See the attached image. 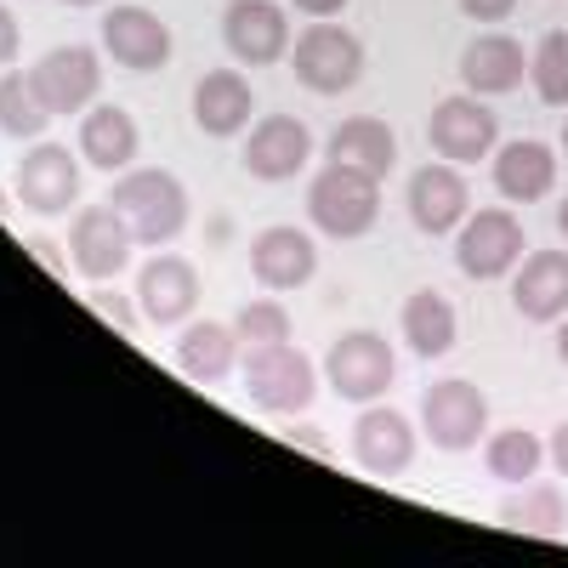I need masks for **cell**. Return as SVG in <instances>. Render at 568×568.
Masks as SVG:
<instances>
[{
  "instance_id": "cell-1",
  "label": "cell",
  "mask_w": 568,
  "mask_h": 568,
  "mask_svg": "<svg viewBox=\"0 0 568 568\" xmlns=\"http://www.w3.org/2000/svg\"><path fill=\"white\" fill-rule=\"evenodd\" d=\"M307 216H313V227L329 233V240H358V233H369L375 216H382V176L329 160L307 187Z\"/></svg>"
},
{
  "instance_id": "cell-17",
  "label": "cell",
  "mask_w": 568,
  "mask_h": 568,
  "mask_svg": "<svg viewBox=\"0 0 568 568\" xmlns=\"http://www.w3.org/2000/svg\"><path fill=\"white\" fill-rule=\"evenodd\" d=\"M200 302V273L182 256H154L136 273V307L149 324H182Z\"/></svg>"
},
{
  "instance_id": "cell-10",
  "label": "cell",
  "mask_w": 568,
  "mask_h": 568,
  "mask_svg": "<svg viewBox=\"0 0 568 568\" xmlns=\"http://www.w3.org/2000/svg\"><path fill=\"white\" fill-rule=\"evenodd\" d=\"M34 91H40V103L58 114H80L91 109V98H98V85H103V63L91 45H52L34 69H29Z\"/></svg>"
},
{
  "instance_id": "cell-12",
  "label": "cell",
  "mask_w": 568,
  "mask_h": 568,
  "mask_svg": "<svg viewBox=\"0 0 568 568\" xmlns=\"http://www.w3.org/2000/svg\"><path fill=\"white\" fill-rule=\"evenodd\" d=\"M222 40L245 69H262L291 52V18H284L278 0H233L222 12Z\"/></svg>"
},
{
  "instance_id": "cell-27",
  "label": "cell",
  "mask_w": 568,
  "mask_h": 568,
  "mask_svg": "<svg viewBox=\"0 0 568 568\" xmlns=\"http://www.w3.org/2000/svg\"><path fill=\"white\" fill-rule=\"evenodd\" d=\"M500 524L506 529H517V535H540V540H562L568 535V506H562V495L557 489H546V484H524V495H511L506 506H500Z\"/></svg>"
},
{
  "instance_id": "cell-3",
  "label": "cell",
  "mask_w": 568,
  "mask_h": 568,
  "mask_svg": "<svg viewBox=\"0 0 568 568\" xmlns=\"http://www.w3.org/2000/svg\"><path fill=\"white\" fill-rule=\"evenodd\" d=\"M245 393L267 415H296L318 393V369L291 342H262V347H245Z\"/></svg>"
},
{
  "instance_id": "cell-30",
  "label": "cell",
  "mask_w": 568,
  "mask_h": 568,
  "mask_svg": "<svg viewBox=\"0 0 568 568\" xmlns=\"http://www.w3.org/2000/svg\"><path fill=\"white\" fill-rule=\"evenodd\" d=\"M529 74H535L540 103H551V109H568V29H551V34H540V45L529 52Z\"/></svg>"
},
{
  "instance_id": "cell-8",
  "label": "cell",
  "mask_w": 568,
  "mask_h": 568,
  "mask_svg": "<svg viewBox=\"0 0 568 568\" xmlns=\"http://www.w3.org/2000/svg\"><path fill=\"white\" fill-rule=\"evenodd\" d=\"M524 222H517L511 211L489 205L478 216H466L460 222V240H455V262L466 278H500L511 273L517 262H524Z\"/></svg>"
},
{
  "instance_id": "cell-2",
  "label": "cell",
  "mask_w": 568,
  "mask_h": 568,
  "mask_svg": "<svg viewBox=\"0 0 568 568\" xmlns=\"http://www.w3.org/2000/svg\"><path fill=\"white\" fill-rule=\"evenodd\" d=\"M109 205L131 222L136 245H171L176 233L187 227V187H182L171 171H160V165L125 171V176L114 182Z\"/></svg>"
},
{
  "instance_id": "cell-19",
  "label": "cell",
  "mask_w": 568,
  "mask_h": 568,
  "mask_svg": "<svg viewBox=\"0 0 568 568\" xmlns=\"http://www.w3.org/2000/svg\"><path fill=\"white\" fill-rule=\"evenodd\" d=\"M353 455H358L364 471H375V478L404 471L415 460V426H409V415H398V409H364L358 426H353Z\"/></svg>"
},
{
  "instance_id": "cell-21",
  "label": "cell",
  "mask_w": 568,
  "mask_h": 568,
  "mask_svg": "<svg viewBox=\"0 0 568 568\" xmlns=\"http://www.w3.org/2000/svg\"><path fill=\"white\" fill-rule=\"evenodd\" d=\"M524 74H529V58H524V45H517L511 34H478L460 52V80H466V91H478V98L517 91Z\"/></svg>"
},
{
  "instance_id": "cell-28",
  "label": "cell",
  "mask_w": 568,
  "mask_h": 568,
  "mask_svg": "<svg viewBox=\"0 0 568 568\" xmlns=\"http://www.w3.org/2000/svg\"><path fill=\"white\" fill-rule=\"evenodd\" d=\"M484 460H489V478H500V484H529L535 471H540V460H546V444H540L535 433H524V426H506V433L489 438Z\"/></svg>"
},
{
  "instance_id": "cell-43",
  "label": "cell",
  "mask_w": 568,
  "mask_h": 568,
  "mask_svg": "<svg viewBox=\"0 0 568 568\" xmlns=\"http://www.w3.org/2000/svg\"><path fill=\"white\" fill-rule=\"evenodd\" d=\"M0 216H7V200H0Z\"/></svg>"
},
{
  "instance_id": "cell-33",
  "label": "cell",
  "mask_w": 568,
  "mask_h": 568,
  "mask_svg": "<svg viewBox=\"0 0 568 568\" xmlns=\"http://www.w3.org/2000/svg\"><path fill=\"white\" fill-rule=\"evenodd\" d=\"M284 438H291L296 449H307L313 460H336V449H329V438L318 433V426H291V433H284Z\"/></svg>"
},
{
  "instance_id": "cell-13",
  "label": "cell",
  "mask_w": 568,
  "mask_h": 568,
  "mask_svg": "<svg viewBox=\"0 0 568 568\" xmlns=\"http://www.w3.org/2000/svg\"><path fill=\"white\" fill-rule=\"evenodd\" d=\"M103 52L131 74H154L171 63V23L149 7H114L103 18Z\"/></svg>"
},
{
  "instance_id": "cell-35",
  "label": "cell",
  "mask_w": 568,
  "mask_h": 568,
  "mask_svg": "<svg viewBox=\"0 0 568 568\" xmlns=\"http://www.w3.org/2000/svg\"><path fill=\"white\" fill-rule=\"evenodd\" d=\"M511 7L517 0H460V12L478 18V23H500V18H511Z\"/></svg>"
},
{
  "instance_id": "cell-40",
  "label": "cell",
  "mask_w": 568,
  "mask_h": 568,
  "mask_svg": "<svg viewBox=\"0 0 568 568\" xmlns=\"http://www.w3.org/2000/svg\"><path fill=\"white\" fill-rule=\"evenodd\" d=\"M557 233H562V240H568V200L557 205Z\"/></svg>"
},
{
  "instance_id": "cell-41",
  "label": "cell",
  "mask_w": 568,
  "mask_h": 568,
  "mask_svg": "<svg viewBox=\"0 0 568 568\" xmlns=\"http://www.w3.org/2000/svg\"><path fill=\"white\" fill-rule=\"evenodd\" d=\"M69 7H103V0H69Z\"/></svg>"
},
{
  "instance_id": "cell-15",
  "label": "cell",
  "mask_w": 568,
  "mask_h": 568,
  "mask_svg": "<svg viewBox=\"0 0 568 568\" xmlns=\"http://www.w3.org/2000/svg\"><path fill=\"white\" fill-rule=\"evenodd\" d=\"M466 205H471V187H466L460 165L438 160V165H420L409 176V222L420 233H433V240L438 233H455L466 222Z\"/></svg>"
},
{
  "instance_id": "cell-20",
  "label": "cell",
  "mask_w": 568,
  "mask_h": 568,
  "mask_svg": "<svg viewBox=\"0 0 568 568\" xmlns=\"http://www.w3.org/2000/svg\"><path fill=\"white\" fill-rule=\"evenodd\" d=\"M511 302L529 324H557L568 313V251H535L517 267Z\"/></svg>"
},
{
  "instance_id": "cell-4",
  "label": "cell",
  "mask_w": 568,
  "mask_h": 568,
  "mask_svg": "<svg viewBox=\"0 0 568 568\" xmlns=\"http://www.w3.org/2000/svg\"><path fill=\"white\" fill-rule=\"evenodd\" d=\"M291 63H296V80L318 98H342V91L358 85L364 74V40L342 23H313L296 34L291 45Z\"/></svg>"
},
{
  "instance_id": "cell-18",
  "label": "cell",
  "mask_w": 568,
  "mask_h": 568,
  "mask_svg": "<svg viewBox=\"0 0 568 568\" xmlns=\"http://www.w3.org/2000/svg\"><path fill=\"white\" fill-rule=\"evenodd\" d=\"M256 114V98H251V80L240 69H211L200 74L194 85V125L205 136H240Z\"/></svg>"
},
{
  "instance_id": "cell-11",
  "label": "cell",
  "mask_w": 568,
  "mask_h": 568,
  "mask_svg": "<svg viewBox=\"0 0 568 568\" xmlns=\"http://www.w3.org/2000/svg\"><path fill=\"white\" fill-rule=\"evenodd\" d=\"M18 205L40 211V216H63L80 200V160L63 149V142H34V149L18 160Z\"/></svg>"
},
{
  "instance_id": "cell-31",
  "label": "cell",
  "mask_w": 568,
  "mask_h": 568,
  "mask_svg": "<svg viewBox=\"0 0 568 568\" xmlns=\"http://www.w3.org/2000/svg\"><path fill=\"white\" fill-rule=\"evenodd\" d=\"M233 329H240V342H245V347H262V342H291V313H284V302L262 296V302H245V307H240Z\"/></svg>"
},
{
  "instance_id": "cell-6",
  "label": "cell",
  "mask_w": 568,
  "mask_h": 568,
  "mask_svg": "<svg viewBox=\"0 0 568 568\" xmlns=\"http://www.w3.org/2000/svg\"><path fill=\"white\" fill-rule=\"evenodd\" d=\"M420 426H426V438H433V449L466 455L489 433V398L471 382H438L420 398Z\"/></svg>"
},
{
  "instance_id": "cell-42",
  "label": "cell",
  "mask_w": 568,
  "mask_h": 568,
  "mask_svg": "<svg viewBox=\"0 0 568 568\" xmlns=\"http://www.w3.org/2000/svg\"><path fill=\"white\" fill-rule=\"evenodd\" d=\"M562 149H568V120H562Z\"/></svg>"
},
{
  "instance_id": "cell-7",
  "label": "cell",
  "mask_w": 568,
  "mask_h": 568,
  "mask_svg": "<svg viewBox=\"0 0 568 568\" xmlns=\"http://www.w3.org/2000/svg\"><path fill=\"white\" fill-rule=\"evenodd\" d=\"M69 251H74L69 262H74L80 278L103 284V278H120V273H125V262H131V251H136V233H131V222L103 200V205H85V211L74 216Z\"/></svg>"
},
{
  "instance_id": "cell-24",
  "label": "cell",
  "mask_w": 568,
  "mask_h": 568,
  "mask_svg": "<svg viewBox=\"0 0 568 568\" xmlns=\"http://www.w3.org/2000/svg\"><path fill=\"white\" fill-rule=\"evenodd\" d=\"M329 160H342V165H358L369 176H387L398 165V136L387 120H375V114H353L342 120L336 131H329Z\"/></svg>"
},
{
  "instance_id": "cell-39",
  "label": "cell",
  "mask_w": 568,
  "mask_h": 568,
  "mask_svg": "<svg viewBox=\"0 0 568 568\" xmlns=\"http://www.w3.org/2000/svg\"><path fill=\"white\" fill-rule=\"evenodd\" d=\"M557 358L568 364V313H562V329H557Z\"/></svg>"
},
{
  "instance_id": "cell-16",
  "label": "cell",
  "mask_w": 568,
  "mask_h": 568,
  "mask_svg": "<svg viewBox=\"0 0 568 568\" xmlns=\"http://www.w3.org/2000/svg\"><path fill=\"white\" fill-rule=\"evenodd\" d=\"M251 273L267 291H302V284L318 273V245L302 227H262L251 240Z\"/></svg>"
},
{
  "instance_id": "cell-23",
  "label": "cell",
  "mask_w": 568,
  "mask_h": 568,
  "mask_svg": "<svg viewBox=\"0 0 568 568\" xmlns=\"http://www.w3.org/2000/svg\"><path fill=\"white\" fill-rule=\"evenodd\" d=\"M142 149V131L120 103H98L91 114H80V160L98 171H131Z\"/></svg>"
},
{
  "instance_id": "cell-25",
  "label": "cell",
  "mask_w": 568,
  "mask_h": 568,
  "mask_svg": "<svg viewBox=\"0 0 568 568\" xmlns=\"http://www.w3.org/2000/svg\"><path fill=\"white\" fill-rule=\"evenodd\" d=\"M233 358H240V329L233 324H187L182 342H176V369L187 375V382L200 387H216L222 375L233 369Z\"/></svg>"
},
{
  "instance_id": "cell-34",
  "label": "cell",
  "mask_w": 568,
  "mask_h": 568,
  "mask_svg": "<svg viewBox=\"0 0 568 568\" xmlns=\"http://www.w3.org/2000/svg\"><path fill=\"white\" fill-rule=\"evenodd\" d=\"M85 302H91V307H98V313H103V318H109L114 329H125V336H131V329H136V318H131V307H125L120 296H109V291H98V296H85Z\"/></svg>"
},
{
  "instance_id": "cell-36",
  "label": "cell",
  "mask_w": 568,
  "mask_h": 568,
  "mask_svg": "<svg viewBox=\"0 0 568 568\" xmlns=\"http://www.w3.org/2000/svg\"><path fill=\"white\" fill-rule=\"evenodd\" d=\"M12 58H18V18L0 7V69H12Z\"/></svg>"
},
{
  "instance_id": "cell-32",
  "label": "cell",
  "mask_w": 568,
  "mask_h": 568,
  "mask_svg": "<svg viewBox=\"0 0 568 568\" xmlns=\"http://www.w3.org/2000/svg\"><path fill=\"white\" fill-rule=\"evenodd\" d=\"M23 251L45 267V273H52L58 284H69V262H63V251L52 245V240H45V233H29V240H23Z\"/></svg>"
},
{
  "instance_id": "cell-26",
  "label": "cell",
  "mask_w": 568,
  "mask_h": 568,
  "mask_svg": "<svg viewBox=\"0 0 568 568\" xmlns=\"http://www.w3.org/2000/svg\"><path fill=\"white\" fill-rule=\"evenodd\" d=\"M404 342L420 353V358H444L455 347V307L438 296V291H415L404 302Z\"/></svg>"
},
{
  "instance_id": "cell-37",
  "label": "cell",
  "mask_w": 568,
  "mask_h": 568,
  "mask_svg": "<svg viewBox=\"0 0 568 568\" xmlns=\"http://www.w3.org/2000/svg\"><path fill=\"white\" fill-rule=\"evenodd\" d=\"M296 12H307V18H342L347 12V0H291Z\"/></svg>"
},
{
  "instance_id": "cell-38",
  "label": "cell",
  "mask_w": 568,
  "mask_h": 568,
  "mask_svg": "<svg viewBox=\"0 0 568 568\" xmlns=\"http://www.w3.org/2000/svg\"><path fill=\"white\" fill-rule=\"evenodd\" d=\"M551 460H557V471L568 478V420L557 426V438H551Z\"/></svg>"
},
{
  "instance_id": "cell-22",
  "label": "cell",
  "mask_w": 568,
  "mask_h": 568,
  "mask_svg": "<svg viewBox=\"0 0 568 568\" xmlns=\"http://www.w3.org/2000/svg\"><path fill=\"white\" fill-rule=\"evenodd\" d=\"M495 187L511 200V205H535L557 187V154L535 136H517L495 154Z\"/></svg>"
},
{
  "instance_id": "cell-5",
  "label": "cell",
  "mask_w": 568,
  "mask_h": 568,
  "mask_svg": "<svg viewBox=\"0 0 568 568\" xmlns=\"http://www.w3.org/2000/svg\"><path fill=\"white\" fill-rule=\"evenodd\" d=\"M393 375H398V358L375 329H347L324 353V382L336 387V398H353V404H375L393 387Z\"/></svg>"
},
{
  "instance_id": "cell-29",
  "label": "cell",
  "mask_w": 568,
  "mask_h": 568,
  "mask_svg": "<svg viewBox=\"0 0 568 568\" xmlns=\"http://www.w3.org/2000/svg\"><path fill=\"white\" fill-rule=\"evenodd\" d=\"M52 120V109L40 103V91L29 74H0V131L18 136V142H34Z\"/></svg>"
},
{
  "instance_id": "cell-14",
  "label": "cell",
  "mask_w": 568,
  "mask_h": 568,
  "mask_svg": "<svg viewBox=\"0 0 568 568\" xmlns=\"http://www.w3.org/2000/svg\"><path fill=\"white\" fill-rule=\"evenodd\" d=\"M313 160V131L296 120V114H267L251 125V142H245V171L262 176V182H291L296 171H307Z\"/></svg>"
},
{
  "instance_id": "cell-9",
  "label": "cell",
  "mask_w": 568,
  "mask_h": 568,
  "mask_svg": "<svg viewBox=\"0 0 568 568\" xmlns=\"http://www.w3.org/2000/svg\"><path fill=\"white\" fill-rule=\"evenodd\" d=\"M426 142L438 149V160H449V165H471V160L495 154L500 120L484 109L478 91H466V98H444V103L433 109V120H426Z\"/></svg>"
}]
</instances>
